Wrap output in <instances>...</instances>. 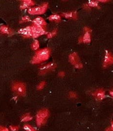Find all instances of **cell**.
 Segmentation results:
<instances>
[{
  "label": "cell",
  "instance_id": "cell-1",
  "mask_svg": "<svg viewBox=\"0 0 113 131\" xmlns=\"http://www.w3.org/2000/svg\"><path fill=\"white\" fill-rule=\"evenodd\" d=\"M50 55V51L48 48H45L36 52L35 56L31 61L33 64H40L49 59Z\"/></svg>",
  "mask_w": 113,
  "mask_h": 131
},
{
  "label": "cell",
  "instance_id": "cell-2",
  "mask_svg": "<svg viewBox=\"0 0 113 131\" xmlns=\"http://www.w3.org/2000/svg\"><path fill=\"white\" fill-rule=\"evenodd\" d=\"M49 116V111L48 109H44L39 111L36 116V122L39 127L41 126L45 123Z\"/></svg>",
  "mask_w": 113,
  "mask_h": 131
},
{
  "label": "cell",
  "instance_id": "cell-3",
  "mask_svg": "<svg viewBox=\"0 0 113 131\" xmlns=\"http://www.w3.org/2000/svg\"><path fill=\"white\" fill-rule=\"evenodd\" d=\"M12 89L14 92L20 96H24L26 94V86L24 83L15 82L13 84Z\"/></svg>",
  "mask_w": 113,
  "mask_h": 131
},
{
  "label": "cell",
  "instance_id": "cell-4",
  "mask_svg": "<svg viewBox=\"0 0 113 131\" xmlns=\"http://www.w3.org/2000/svg\"><path fill=\"white\" fill-rule=\"evenodd\" d=\"M48 8V4L44 3L41 6L30 8L28 9V13L31 15H40L44 14Z\"/></svg>",
  "mask_w": 113,
  "mask_h": 131
},
{
  "label": "cell",
  "instance_id": "cell-5",
  "mask_svg": "<svg viewBox=\"0 0 113 131\" xmlns=\"http://www.w3.org/2000/svg\"><path fill=\"white\" fill-rule=\"evenodd\" d=\"M31 30L32 32V36L34 38H36L42 35L45 34L46 32L43 28L38 27L35 25L31 26Z\"/></svg>",
  "mask_w": 113,
  "mask_h": 131
},
{
  "label": "cell",
  "instance_id": "cell-6",
  "mask_svg": "<svg viewBox=\"0 0 113 131\" xmlns=\"http://www.w3.org/2000/svg\"><path fill=\"white\" fill-rule=\"evenodd\" d=\"M106 54L105 55L103 67H107L113 64V55L108 51L106 50Z\"/></svg>",
  "mask_w": 113,
  "mask_h": 131
},
{
  "label": "cell",
  "instance_id": "cell-7",
  "mask_svg": "<svg viewBox=\"0 0 113 131\" xmlns=\"http://www.w3.org/2000/svg\"><path fill=\"white\" fill-rule=\"evenodd\" d=\"M33 25L36 26V27L43 28L45 26H46V25L45 20L43 18L40 17L35 18V19L33 20Z\"/></svg>",
  "mask_w": 113,
  "mask_h": 131
},
{
  "label": "cell",
  "instance_id": "cell-8",
  "mask_svg": "<svg viewBox=\"0 0 113 131\" xmlns=\"http://www.w3.org/2000/svg\"><path fill=\"white\" fill-rule=\"evenodd\" d=\"M56 67V65L54 64H46L44 66H42L41 67H40V70H41V74H44L45 73L48 72L49 70H51L52 68H54Z\"/></svg>",
  "mask_w": 113,
  "mask_h": 131
},
{
  "label": "cell",
  "instance_id": "cell-9",
  "mask_svg": "<svg viewBox=\"0 0 113 131\" xmlns=\"http://www.w3.org/2000/svg\"><path fill=\"white\" fill-rule=\"evenodd\" d=\"M69 60L71 64L75 66L80 62V59H79V57L76 52H73L69 56Z\"/></svg>",
  "mask_w": 113,
  "mask_h": 131
},
{
  "label": "cell",
  "instance_id": "cell-10",
  "mask_svg": "<svg viewBox=\"0 0 113 131\" xmlns=\"http://www.w3.org/2000/svg\"><path fill=\"white\" fill-rule=\"evenodd\" d=\"M18 33L25 36H32V32H31L30 27L21 29L18 31Z\"/></svg>",
  "mask_w": 113,
  "mask_h": 131
},
{
  "label": "cell",
  "instance_id": "cell-11",
  "mask_svg": "<svg viewBox=\"0 0 113 131\" xmlns=\"http://www.w3.org/2000/svg\"><path fill=\"white\" fill-rule=\"evenodd\" d=\"M94 96H95L97 99L99 100H102L106 98V94H105V91L102 89H99L96 91L93 94Z\"/></svg>",
  "mask_w": 113,
  "mask_h": 131
},
{
  "label": "cell",
  "instance_id": "cell-12",
  "mask_svg": "<svg viewBox=\"0 0 113 131\" xmlns=\"http://www.w3.org/2000/svg\"><path fill=\"white\" fill-rule=\"evenodd\" d=\"M34 2L31 1V0H24V1H22V3L20 6V8L25 9L28 7L33 6V5H34Z\"/></svg>",
  "mask_w": 113,
  "mask_h": 131
},
{
  "label": "cell",
  "instance_id": "cell-13",
  "mask_svg": "<svg viewBox=\"0 0 113 131\" xmlns=\"http://www.w3.org/2000/svg\"><path fill=\"white\" fill-rule=\"evenodd\" d=\"M62 15L66 18H72L76 19L77 18V14L76 12H70L62 13Z\"/></svg>",
  "mask_w": 113,
  "mask_h": 131
},
{
  "label": "cell",
  "instance_id": "cell-14",
  "mask_svg": "<svg viewBox=\"0 0 113 131\" xmlns=\"http://www.w3.org/2000/svg\"><path fill=\"white\" fill-rule=\"evenodd\" d=\"M91 41V34L89 32H85L82 38V42L85 44H89Z\"/></svg>",
  "mask_w": 113,
  "mask_h": 131
},
{
  "label": "cell",
  "instance_id": "cell-15",
  "mask_svg": "<svg viewBox=\"0 0 113 131\" xmlns=\"http://www.w3.org/2000/svg\"><path fill=\"white\" fill-rule=\"evenodd\" d=\"M0 30H1V32L5 34H12V30L9 29L8 27H7L6 25H2L0 27Z\"/></svg>",
  "mask_w": 113,
  "mask_h": 131
},
{
  "label": "cell",
  "instance_id": "cell-16",
  "mask_svg": "<svg viewBox=\"0 0 113 131\" xmlns=\"http://www.w3.org/2000/svg\"><path fill=\"white\" fill-rule=\"evenodd\" d=\"M49 20L51 22H59L61 21V16L59 14H53L49 17Z\"/></svg>",
  "mask_w": 113,
  "mask_h": 131
},
{
  "label": "cell",
  "instance_id": "cell-17",
  "mask_svg": "<svg viewBox=\"0 0 113 131\" xmlns=\"http://www.w3.org/2000/svg\"><path fill=\"white\" fill-rule=\"evenodd\" d=\"M32 119H33L32 116H31L29 114H27L24 115V116H22L21 121L22 122H28L29 121H31Z\"/></svg>",
  "mask_w": 113,
  "mask_h": 131
},
{
  "label": "cell",
  "instance_id": "cell-18",
  "mask_svg": "<svg viewBox=\"0 0 113 131\" xmlns=\"http://www.w3.org/2000/svg\"><path fill=\"white\" fill-rule=\"evenodd\" d=\"M31 48L33 50H36L39 48V41L37 40H35L34 43L32 44V46H31Z\"/></svg>",
  "mask_w": 113,
  "mask_h": 131
},
{
  "label": "cell",
  "instance_id": "cell-19",
  "mask_svg": "<svg viewBox=\"0 0 113 131\" xmlns=\"http://www.w3.org/2000/svg\"><path fill=\"white\" fill-rule=\"evenodd\" d=\"M24 130L25 131H37L32 126L29 125H25L24 126Z\"/></svg>",
  "mask_w": 113,
  "mask_h": 131
},
{
  "label": "cell",
  "instance_id": "cell-20",
  "mask_svg": "<svg viewBox=\"0 0 113 131\" xmlns=\"http://www.w3.org/2000/svg\"><path fill=\"white\" fill-rule=\"evenodd\" d=\"M88 4L89 7H97L98 5V2L95 1H89Z\"/></svg>",
  "mask_w": 113,
  "mask_h": 131
},
{
  "label": "cell",
  "instance_id": "cell-21",
  "mask_svg": "<svg viewBox=\"0 0 113 131\" xmlns=\"http://www.w3.org/2000/svg\"><path fill=\"white\" fill-rule=\"evenodd\" d=\"M57 32V29H55V30H54L53 31H52V32L49 33L47 35V37H48V38H49V39L52 38V37H54V36H55V35H56Z\"/></svg>",
  "mask_w": 113,
  "mask_h": 131
},
{
  "label": "cell",
  "instance_id": "cell-22",
  "mask_svg": "<svg viewBox=\"0 0 113 131\" xmlns=\"http://www.w3.org/2000/svg\"><path fill=\"white\" fill-rule=\"evenodd\" d=\"M45 85H46L45 82H44V81H43V82H41V83H39V85L37 86V89L39 90H42L45 87Z\"/></svg>",
  "mask_w": 113,
  "mask_h": 131
},
{
  "label": "cell",
  "instance_id": "cell-23",
  "mask_svg": "<svg viewBox=\"0 0 113 131\" xmlns=\"http://www.w3.org/2000/svg\"><path fill=\"white\" fill-rule=\"evenodd\" d=\"M30 20V18L27 15H26V16H24L22 18V20H21V23H23V22H29Z\"/></svg>",
  "mask_w": 113,
  "mask_h": 131
},
{
  "label": "cell",
  "instance_id": "cell-24",
  "mask_svg": "<svg viewBox=\"0 0 113 131\" xmlns=\"http://www.w3.org/2000/svg\"><path fill=\"white\" fill-rule=\"evenodd\" d=\"M69 96H70V98L71 99H76V98H77V95L75 93L71 91V92H70L69 94Z\"/></svg>",
  "mask_w": 113,
  "mask_h": 131
},
{
  "label": "cell",
  "instance_id": "cell-25",
  "mask_svg": "<svg viewBox=\"0 0 113 131\" xmlns=\"http://www.w3.org/2000/svg\"><path fill=\"white\" fill-rule=\"evenodd\" d=\"M10 130L12 131H18L19 130V127L16 126H10Z\"/></svg>",
  "mask_w": 113,
  "mask_h": 131
},
{
  "label": "cell",
  "instance_id": "cell-26",
  "mask_svg": "<svg viewBox=\"0 0 113 131\" xmlns=\"http://www.w3.org/2000/svg\"><path fill=\"white\" fill-rule=\"evenodd\" d=\"M75 66V67L76 68L81 69V68H82L83 67V65L81 64V62H80V63H78V64H77V65H76Z\"/></svg>",
  "mask_w": 113,
  "mask_h": 131
},
{
  "label": "cell",
  "instance_id": "cell-27",
  "mask_svg": "<svg viewBox=\"0 0 113 131\" xmlns=\"http://www.w3.org/2000/svg\"><path fill=\"white\" fill-rule=\"evenodd\" d=\"M0 131H9V130L6 127L0 126Z\"/></svg>",
  "mask_w": 113,
  "mask_h": 131
},
{
  "label": "cell",
  "instance_id": "cell-28",
  "mask_svg": "<svg viewBox=\"0 0 113 131\" xmlns=\"http://www.w3.org/2000/svg\"><path fill=\"white\" fill-rule=\"evenodd\" d=\"M65 75V73L64 72H61L59 73V76L60 77H64Z\"/></svg>",
  "mask_w": 113,
  "mask_h": 131
},
{
  "label": "cell",
  "instance_id": "cell-29",
  "mask_svg": "<svg viewBox=\"0 0 113 131\" xmlns=\"http://www.w3.org/2000/svg\"><path fill=\"white\" fill-rule=\"evenodd\" d=\"M85 32H89V33H91L92 30L91 29H90L87 28V27H85Z\"/></svg>",
  "mask_w": 113,
  "mask_h": 131
},
{
  "label": "cell",
  "instance_id": "cell-30",
  "mask_svg": "<svg viewBox=\"0 0 113 131\" xmlns=\"http://www.w3.org/2000/svg\"><path fill=\"white\" fill-rule=\"evenodd\" d=\"M110 94L113 97V90H112V91H110Z\"/></svg>",
  "mask_w": 113,
  "mask_h": 131
},
{
  "label": "cell",
  "instance_id": "cell-31",
  "mask_svg": "<svg viewBox=\"0 0 113 131\" xmlns=\"http://www.w3.org/2000/svg\"><path fill=\"white\" fill-rule=\"evenodd\" d=\"M110 128H111V129H112V131H113V121L112 123V126H111V127H110Z\"/></svg>",
  "mask_w": 113,
  "mask_h": 131
},
{
  "label": "cell",
  "instance_id": "cell-32",
  "mask_svg": "<svg viewBox=\"0 0 113 131\" xmlns=\"http://www.w3.org/2000/svg\"><path fill=\"white\" fill-rule=\"evenodd\" d=\"M101 1V2H107V1Z\"/></svg>",
  "mask_w": 113,
  "mask_h": 131
}]
</instances>
